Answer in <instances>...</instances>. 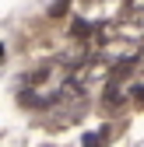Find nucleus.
Wrapping results in <instances>:
<instances>
[{"mask_svg":"<svg viewBox=\"0 0 144 147\" xmlns=\"http://www.w3.org/2000/svg\"><path fill=\"white\" fill-rule=\"evenodd\" d=\"M60 84H63V70L60 67H42L25 77V98L32 95V102H49L53 95H60Z\"/></svg>","mask_w":144,"mask_h":147,"instance_id":"f257e3e1","label":"nucleus"}]
</instances>
